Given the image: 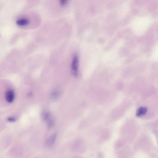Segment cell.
<instances>
[{
    "label": "cell",
    "mask_w": 158,
    "mask_h": 158,
    "mask_svg": "<svg viewBox=\"0 0 158 158\" xmlns=\"http://www.w3.org/2000/svg\"><path fill=\"white\" fill-rule=\"evenodd\" d=\"M68 1L67 0H61L60 4L62 5H64L67 3Z\"/></svg>",
    "instance_id": "cell-8"
},
{
    "label": "cell",
    "mask_w": 158,
    "mask_h": 158,
    "mask_svg": "<svg viewBox=\"0 0 158 158\" xmlns=\"http://www.w3.org/2000/svg\"><path fill=\"white\" fill-rule=\"evenodd\" d=\"M42 116L44 120L47 122L48 126L49 127H51L53 126L54 121L50 113L47 111H44L42 113Z\"/></svg>",
    "instance_id": "cell-2"
},
{
    "label": "cell",
    "mask_w": 158,
    "mask_h": 158,
    "mask_svg": "<svg viewBox=\"0 0 158 158\" xmlns=\"http://www.w3.org/2000/svg\"><path fill=\"white\" fill-rule=\"evenodd\" d=\"M7 119V121H9V122H15L17 120V119H16V118L14 117H9Z\"/></svg>",
    "instance_id": "cell-7"
},
{
    "label": "cell",
    "mask_w": 158,
    "mask_h": 158,
    "mask_svg": "<svg viewBox=\"0 0 158 158\" xmlns=\"http://www.w3.org/2000/svg\"><path fill=\"white\" fill-rule=\"evenodd\" d=\"M57 137V134L56 133H54L51 135L47 140V146L49 147L52 146L55 143Z\"/></svg>",
    "instance_id": "cell-4"
},
{
    "label": "cell",
    "mask_w": 158,
    "mask_h": 158,
    "mask_svg": "<svg viewBox=\"0 0 158 158\" xmlns=\"http://www.w3.org/2000/svg\"><path fill=\"white\" fill-rule=\"evenodd\" d=\"M29 23V20L27 18H20L16 20V23L19 26H24L28 24Z\"/></svg>",
    "instance_id": "cell-5"
},
{
    "label": "cell",
    "mask_w": 158,
    "mask_h": 158,
    "mask_svg": "<svg viewBox=\"0 0 158 158\" xmlns=\"http://www.w3.org/2000/svg\"><path fill=\"white\" fill-rule=\"evenodd\" d=\"M79 58L78 56L75 55L73 59L71 64V72L73 76L77 77L79 75Z\"/></svg>",
    "instance_id": "cell-1"
},
{
    "label": "cell",
    "mask_w": 158,
    "mask_h": 158,
    "mask_svg": "<svg viewBox=\"0 0 158 158\" xmlns=\"http://www.w3.org/2000/svg\"><path fill=\"white\" fill-rule=\"evenodd\" d=\"M147 108L146 107H141L137 110L136 113V116L137 117H140L146 114L147 112Z\"/></svg>",
    "instance_id": "cell-6"
},
{
    "label": "cell",
    "mask_w": 158,
    "mask_h": 158,
    "mask_svg": "<svg viewBox=\"0 0 158 158\" xmlns=\"http://www.w3.org/2000/svg\"><path fill=\"white\" fill-rule=\"evenodd\" d=\"M58 92H54L53 94H52V97H53V98H56L57 97H58Z\"/></svg>",
    "instance_id": "cell-9"
},
{
    "label": "cell",
    "mask_w": 158,
    "mask_h": 158,
    "mask_svg": "<svg viewBox=\"0 0 158 158\" xmlns=\"http://www.w3.org/2000/svg\"><path fill=\"white\" fill-rule=\"evenodd\" d=\"M5 98L7 102L10 103H12L15 98V94L13 91L12 90H8L6 93Z\"/></svg>",
    "instance_id": "cell-3"
}]
</instances>
